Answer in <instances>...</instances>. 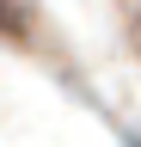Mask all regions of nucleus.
<instances>
[{"instance_id":"nucleus-1","label":"nucleus","mask_w":141,"mask_h":147,"mask_svg":"<svg viewBox=\"0 0 141 147\" xmlns=\"http://www.w3.org/2000/svg\"><path fill=\"white\" fill-rule=\"evenodd\" d=\"M0 31H6V37H12V31H25V12H19V0H0Z\"/></svg>"}]
</instances>
